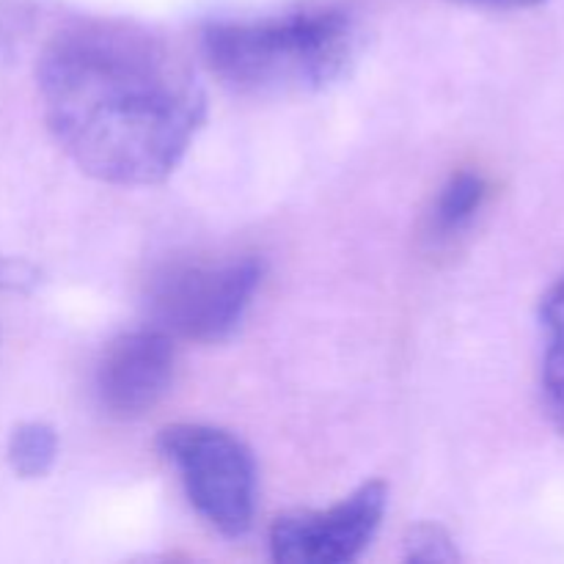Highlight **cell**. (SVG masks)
I'll return each mask as SVG.
<instances>
[{"instance_id":"cell-12","label":"cell","mask_w":564,"mask_h":564,"mask_svg":"<svg viewBox=\"0 0 564 564\" xmlns=\"http://www.w3.org/2000/svg\"><path fill=\"white\" fill-rule=\"evenodd\" d=\"M540 323L545 334H564V275L551 284L540 301Z\"/></svg>"},{"instance_id":"cell-5","label":"cell","mask_w":564,"mask_h":564,"mask_svg":"<svg viewBox=\"0 0 564 564\" xmlns=\"http://www.w3.org/2000/svg\"><path fill=\"white\" fill-rule=\"evenodd\" d=\"M389 490L372 479L328 510H295L270 527V556L286 564H347L372 545Z\"/></svg>"},{"instance_id":"cell-11","label":"cell","mask_w":564,"mask_h":564,"mask_svg":"<svg viewBox=\"0 0 564 564\" xmlns=\"http://www.w3.org/2000/svg\"><path fill=\"white\" fill-rule=\"evenodd\" d=\"M39 281H42V273L33 264L0 257V290L3 292H31Z\"/></svg>"},{"instance_id":"cell-10","label":"cell","mask_w":564,"mask_h":564,"mask_svg":"<svg viewBox=\"0 0 564 564\" xmlns=\"http://www.w3.org/2000/svg\"><path fill=\"white\" fill-rule=\"evenodd\" d=\"M540 380H543L545 411L564 435V334H549Z\"/></svg>"},{"instance_id":"cell-9","label":"cell","mask_w":564,"mask_h":564,"mask_svg":"<svg viewBox=\"0 0 564 564\" xmlns=\"http://www.w3.org/2000/svg\"><path fill=\"white\" fill-rule=\"evenodd\" d=\"M402 556L408 562H422V564H444V562H457L460 560V551H457L455 540L438 523H419L411 532L405 534V543H402Z\"/></svg>"},{"instance_id":"cell-4","label":"cell","mask_w":564,"mask_h":564,"mask_svg":"<svg viewBox=\"0 0 564 564\" xmlns=\"http://www.w3.org/2000/svg\"><path fill=\"white\" fill-rule=\"evenodd\" d=\"M198 516L224 538H242L257 516V463L237 435L209 424H171L158 438Z\"/></svg>"},{"instance_id":"cell-8","label":"cell","mask_w":564,"mask_h":564,"mask_svg":"<svg viewBox=\"0 0 564 564\" xmlns=\"http://www.w3.org/2000/svg\"><path fill=\"white\" fill-rule=\"evenodd\" d=\"M6 455H9V463L17 477L39 479L55 466V457H58V435L44 422L17 424L9 438Z\"/></svg>"},{"instance_id":"cell-2","label":"cell","mask_w":564,"mask_h":564,"mask_svg":"<svg viewBox=\"0 0 564 564\" xmlns=\"http://www.w3.org/2000/svg\"><path fill=\"white\" fill-rule=\"evenodd\" d=\"M358 50L356 17L336 6L213 22L202 33L204 64L220 86L262 99L325 91L350 72Z\"/></svg>"},{"instance_id":"cell-7","label":"cell","mask_w":564,"mask_h":564,"mask_svg":"<svg viewBox=\"0 0 564 564\" xmlns=\"http://www.w3.org/2000/svg\"><path fill=\"white\" fill-rule=\"evenodd\" d=\"M490 196V182L482 171L460 169L438 187L424 218V240L435 251L455 246L474 226Z\"/></svg>"},{"instance_id":"cell-3","label":"cell","mask_w":564,"mask_h":564,"mask_svg":"<svg viewBox=\"0 0 564 564\" xmlns=\"http://www.w3.org/2000/svg\"><path fill=\"white\" fill-rule=\"evenodd\" d=\"M262 273L257 257H198L165 264L149 281L154 328L196 345L226 341L251 308Z\"/></svg>"},{"instance_id":"cell-1","label":"cell","mask_w":564,"mask_h":564,"mask_svg":"<svg viewBox=\"0 0 564 564\" xmlns=\"http://www.w3.org/2000/svg\"><path fill=\"white\" fill-rule=\"evenodd\" d=\"M36 80L55 143L105 185L165 182L207 119L193 66L132 22L64 28L42 50Z\"/></svg>"},{"instance_id":"cell-13","label":"cell","mask_w":564,"mask_h":564,"mask_svg":"<svg viewBox=\"0 0 564 564\" xmlns=\"http://www.w3.org/2000/svg\"><path fill=\"white\" fill-rule=\"evenodd\" d=\"M457 3L477 6V9H494V11H518L532 9V6L543 3V0H457Z\"/></svg>"},{"instance_id":"cell-6","label":"cell","mask_w":564,"mask_h":564,"mask_svg":"<svg viewBox=\"0 0 564 564\" xmlns=\"http://www.w3.org/2000/svg\"><path fill=\"white\" fill-rule=\"evenodd\" d=\"M176 369V339L141 328L110 341L97 367V400L113 419H141L163 402Z\"/></svg>"}]
</instances>
